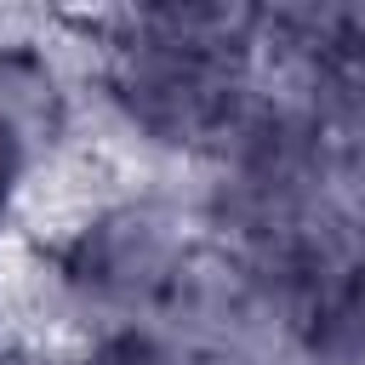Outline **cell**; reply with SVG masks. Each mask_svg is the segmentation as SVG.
I'll return each instance as SVG.
<instances>
[{
    "label": "cell",
    "instance_id": "obj_5",
    "mask_svg": "<svg viewBox=\"0 0 365 365\" xmlns=\"http://www.w3.org/2000/svg\"><path fill=\"white\" fill-rule=\"evenodd\" d=\"M17 165H23V160L0 143V222H6V200H11V182H17Z\"/></svg>",
    "mask_w": 365,
    "mask_h": 365
},
{
    "label": "cell",
    "instance_id": "obj_4",
    "mask_svg": "<svg viewBox=\"0 0 365 365\" xmlns=\"http://www.w3.org/2000/svg\"><path fill=\"white\" fill-rule=\"evenodd\" d=\"M302 354L308 365H365V274H348L314 302Z\"/></svg>",
    "mask_w": 365,
    "mask_h": 365
},
{
    "label": "cell",
    "instance_id": "obj_3",
    "mask_svg": "<svg viewBox=\"0 0 365 365\" xmlns=\"http://www.w3.org/2000/svg\"><path fill=\"white\" fill-rule=\"evenodd\" d=\"M51 17V11H46ZM46 34V29H40ZM34 40L23 46H6L0 51V143L17 154V160H34L46 154L51 143L68 137L74 125V80L51 63V51Z\"/></svg>",
    "mask_w": 365,
    "mask_h": 365
},
{
    "label": "cell",
    "instance_id": "obj_2",
    "mask_svg": "<svg viewBox=\"0 0 365 365\" xmlns=\"http://www.w3.org/2000/svg\"><path fill=\"white\" fill-rule=\"evenodd\" d=\"M97 336H103V325H97L68 257L0 228V342L57 359Z\"/></svg>",
    "mask_w": 365,
    "mask_h": 365
},
{
    "label": "cell",
    "instance_id": "obj_6",
    "mask_svg": "<svg viewBox=\"0 0 365 365\" xmlns=\"http://www.w3.org/2000/svg\"><path fill=\"white\" fill-rule=\"evenodd\" d=\"M0 365H57L46 354H23V348H0Z\"/></svg>",
    "mask_w": 365,
    "mask_h": 365
},
{
    "label": "cell",
    "instance_id": "obj_1",
    "mask_svg": "<svg viewBox=\"0 0 365 365\" xmlns=\"http://www.w3.org/2000/svg\"><path fill=\"white\" fill-rule=\"evenodd\" d=\"M194 245H200V222H194L188 205H177L165 194L120 200L68 251V268H74V279H80L97 325H103V336L120 331V325L154 319Z\"/></svg>",
    "mask_w": 365,
    "mask_h": 365
}]
</instances>
